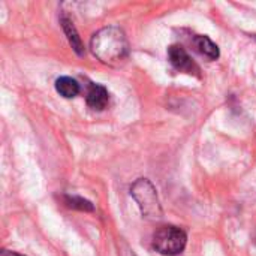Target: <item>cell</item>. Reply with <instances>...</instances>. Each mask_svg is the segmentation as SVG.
Here are the masks:
<instances>
[{"mask_svg": "<svg viewBox=\"0 0 256 256\" xmlns=\"http://www.w3.org/2000/svg\"><path fill=\"white\" fill-rule=\"evenodd\" d=\"M188 237L183 230L177 226H162L153 236V248L165 256H176L186 248Z\"/></svg>", "mask_w": 256, "mask_h": 256, "instance_id": "obj_3", "label": "cell"}, {"mask_svg": "<svg viewBox=\"0 0 256 256\" xmlns=\"http://www.w3.org/2000/svg\"><path fill=\"white\" fill-rule=\"evenodd\" d=\"M62 26H63V30H64V33H66V36H68V39H69V44H70L72 48L75 50V52H76L78 56H82V54H84V45H82L81 38L78 36L76 28H75V26L72 24V21H70L69 18H66V16H62Z\"/></svg>", "mask_w": 256, "mask_h": 256, "instance_id": "obj_7", "label": "cell"}, {"mask_svg": "<svg viewBox=\"0 0 256 256\" xmlns=\"http://www.w3.org/2000/svg\"><path fill=\"white\" fill-rule=\"evenodd\" d=\"M122 256H136L134 254V250H130L126 244L123 246V250H122Z\"/></svg>", "mask_w": 256, "mask_h": 256, "instance_id": "obj_10", "label": "cell"}, {"mask_svg": "<svg viewBox=\"0 0 256 256\" xmlns=\"http://www.w3.org/2000/svg\"><path fill=\"white\" fill-rule=\"evenodd\" d=\"M0 256H24V255H20V254H16V252H10V250H3Z\"/></svg>", "mask_w": 256, "mask_h": 256, "instance_id": "obj_11", "label": "cell"}, {"mask_svg": "<svg viewBox=\"0 0 256 256\" xmlns=\"http://www.w3.org/2000/svg\"><path fill=\"white\" fill-rule=\"evenodd\" d=\"M168 56H170L171 64L177 70H182V72H186V74L200 76V68H198V64L190 58V56L184 51L183 46H180V45H171L170 50H168Z\"/></svg>", "mask_w": 256, "mask_h": 256, "instance_id": "obj_4", "label": "cell"}, {"mask_svg": "<svg viewBox=\"0 0 256 256\" xmlns=\"http://www.w3.org/2000/svg\"><path fill=\"white\" fill-rule=\"evenodd\" d=\"M92 52L105 64L116 66L129 54V42L120 27L108 26L96 32L90 40Z\"/></svg>", "mask_w": 256, "mask_h": 256, "instance_id": "obj_1", "label": "cell"}, {"mask_svg": "<svg viewBox=\"0 0 256 256\" xmlns=\"http://www.w3.org/2000/svg\"><path fill=\"white\" fill-rule=\"evenodd\" d=\"M108 90L100 86V84H92L88 92H87V96H86V100H87V105L92 108V110H96V111H100L106 106L108 104Z\"/></svg>", "mask_w": 256, "mask_h": 256, "instance_id": "obj_5", "label": "cell"}, {"mask_svg": "<svg viewBox=\"0 0 256 256\" xmlns=\"http://www.w3.org/2000/svg\"><path fill=\"white\" fill-rule=\"evenodd\" d=\"M130 195L136 201L144 218L150 220H156L162 218V208L156 189L147 178L136 180L130 188Z\"/></svg>", "mask_w": 256, "mask_h": 256, "instance_id": "obj_2", "label": "cell"}, {"mask_svg": "<svg viewBox=\"0 0 256 256\" xmlns=\"http://www.w3.org/2000/svg\"><path fill=\"white\" fill-rule=\"evenodd\" d=\"M194 45L198 50V52H201L204 57H207L208 60H216L219 58V46L208 38L204 34H198L194 39Z\"/></svg>", "mask_w": 256, "mask_h": 256, "instance_id": "obj_6", "label": "cell"}, {"mask_svg": "<svg viewBox=\"0 0 256 256\" xmlns=\"http://www.w3.org/2000/svg\"><path fill=\"white\" fill-rule=\"evenodd\" d=\"M63 202L69 208H75V210H81V212H93V204L84 198H80V196L66 195V196H63Z\"/></svg>", "mask_w": 256, "mask_h": 256, "instance_id": "obj_9", "label": "cell"}, {"mask_svg": "<svg viewBox=\"0 0 256 256\" xmlns=\"http://www.w3.org/2000/svg\"><path fill=\"white\" fill-rule=\"evenodd\" d=\"M56 90L66 99L75 98L80 93V84L70 76H60L56 81Z\"/></svg>", "mask_w": 256, "mask_h": 256, "instance_id": "obj_8", "label": "cell"}]
</instances>
